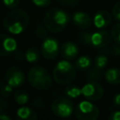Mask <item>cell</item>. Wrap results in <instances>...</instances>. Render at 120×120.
<instances>
[{
    "instance_id": "1",
    "label": "cell",
    "mask_w": 120,
    "mask_h": 120,
    "mask_svg": "<svg viewBox=\"0 0 120 120\" xmlns=\"http://www.w3.org/2000/svg\"><path fill=\"white\" fill-rule=\"evenodd\" d=\"M30 18L28 13L22 8H13L6 13L3 18L4 28L14 35L21 34L28 26Z\"/></svg>"
},
{
    "instance_id": "2",
    "label": "cell",
    "mask_w": 120,
    "mask_h": 120,
    "mask_svg": "<svg viewBox=\"0 0 120 120\" xmlns=\"http://www.w3.org/2000/svg\"><path fill=\"white\" fill-rule=\"evenodd\" d=\"M69 22V16L68 13L58 8H50L44 15L43 25L47 28L48 32L59 33L65 29Z\"/></svg>"
},
{
    "instance_id": "3",
    "label": "cell",
    "mask_w": 120,
    "mask_h": 120,
    "mask_svg": "<svg viewBox=\"0 0 120 120\" xmlns=\"http://www.w3.org/2000/svg\"><path fill=\"white\" fill-rule=\"evenodd\" d=\"M27 80L32 87L37 90H47L51 87L52 80L48 70L41 66H34L27 72Z\"/></svg>"
},
{
    "instance_id": "4",
    "label": "cell",
    "mask_w": 120,
    "mask_h": 120,
    "mask_svg": "<svg viewBox=\"0 0 120 120\" xmlns=\"http://www.w3.org/2000/svg\"><path fill=\"white\" fill-rule=\"evenodd\" d=\"M76 67L66 59L59 61L52 70V78L59 84H68L76 79Z\"/></svg>"
},
{
    "instance_id": "5",
    "label": "cell",
    "mask_w": 120,
    "mask_h": 120,
    "mask_svg": "<svg viewBox=\"0 0 120 120\" xmlns=\"http://www.w3.org/2000/svg\"><path fill=\"white\" fill-rule=\"evenodd\" d=\"M75 116L80 120H95L99 116L98 108L91 100H82L75 107Z\"/></svg>"
},
{
    "instance_id": "6",
    "label": "cell",
    "mask_w": 120,
    "mask_h": 120,
    "mask_svg": "<svg viewBox=\"0 0 120 120\" xmlns=\"http://www.w3.org/2000/svg\"><path fill=\"white\" fill-rule=\"evenodd\" d=\"M52 112L58 117H68L74 112L72 101L68 98H57L51 105Z\"/></svg>"
},
{
    "instance_id": "7",
    "label": "cell",
    "mask_w": 120,
    "mask_h": 120,
    "mask_svg": "<svg viewBox=\"0 0 120 120\" xmlns=\"http://www.w3.org/2000/svg\"><path fill=\"white\" fill-rule=\"evenodd\" d=\"M82 95L88 100L98 101L104 95V90L101 84L96 81L89 82L82 87Z\"/></svg>"
},
{
    "instance_id": "8",
    "label": "cell",
    "mask_w": 120,
    "mask_h": 120,
    "mask_svg": "<svg viewBox=\"0 0 120 120\" xmlns=\"http://www.w3.org/2000/svg\"><path fill=\"white\" fill-rule=\"evenodd\" d=\"M41 54L47 60L54 59L60 52V46L54 38L46 37L41 44Z\"/></svg>"
},
{
    "instance_id": "9",
    "label": "cell",
    "mask_w": 120,
    "mask_h": 120,
    "mask_svg": "<svg viewBox=\"0 0 120 120\" xmlns=\"http://www.w3.org/2000/svg\"><path fill=\"white\" fill-rule=\"evenodd\" d=\"M5 81L12 87H20L24 84L25 74L19 67H10L6 70Z\"/></svg>"
},
{
    "instance_id": "10",
    "label": "cell",
    "mask_w": 120,
    "mask_h": 120,
    "mask_svg": "<svg viewBox=\"0 0 120 120\" xmlns=\"http://www.w3.org/2000/svg\"><path fill=\"white\" fill-rule=\"evenodd\" d=\"M112 38V34L106 30H98L91 34V45L95 48L107 47Z\"/></svg>"
},
{
    "instance_id": "11",
    "label": "cell",
    "mask_w": 120,
    "mask_h": 120,
    "mask_svg": "<svg viewBox=\"0 0 120 120\" xmlns=\"http://www.w3.org/2000/svg\"><path fill=\"white\" fill-rule=\"evenodd\" d=\"M60 54L66 60H74L79 54V48L75 43L66 41L60 46Z\"/></svg>"
},
{
    "instance_id": "12",
    "label": "cell",
    "mask_w": 120,
    "mask_h": 120,
    "mask_svg": "<svg viewBox=\"0 0 120 120\" xmlns=\"http://www.w3.org/2000/svg\"><path fill=\"white\" fill-rule=\"evenodd\" d=\"M72 21L74 24L80 29H87L91 26L93 20L90 15L83 11H77L72 15Z\"/></svg>"
},
{
    "instance_id": "13",
    "label": "cell",
    "mask_w": 120,
    "mask_h": 120,
    "mask_svg": "<svg viewBox=\"0 0 120 120\" xmlns=\"http://www.w3.org/2000/svg\"><path fill=\"white\" fill-rule=\"evenodd\" d=\"M0 39H1V55L5 56L16 51L17 41L13 38L5 34H1Z\"/></svg>"
},
{
    "instance_id": "14",
    "label": "cell",
    "mask_w": 120,
    "mask_h": 120,
    "mask_svg": "<svg viewBox=\"0 0 120 120\" xmlns=\"http://www.w3.org/2000/svg\"><path fill=\"white\" fill-rule=\"evenodd\" d=\"M111 22H112V15L107 10L98 11L93 18V23L98 29H102L108 26L111 23Z\"/></svg>"
},
{
    "instance_id": "15",
    "label": "cell",
    "mask_w": 120,
    "mask_h": 120,
    "mask_svg": "<svg viewBox=\"0 0 120 120\" xmlns=\"http://www.w3.org/2000/svg\"><path fill=\"white\" fill-rule=\"evenodd\" d=\"M16 114L17 117L21 120H35L38 118V115L36 113V112L33 109L22 105L17 110Z\"/></svg>"
},
{
    "instance_id": "16",
    "label": "cell",
    "mask_w": 120,
    "mask_h": 120,
    "mask_svg": "<svg viewBox=\"0 0 120 120\" xmlns=\"http://www.w3.org/2000/svg\"><path fill=\"white\" fill-rule=\"evenodd\" d=\"M104 77L106 82L110 84H120V69L117 68H111L107 69L104 74Z\"/></svg>"
},
{
    "instance_id": "17",
    "label": "cell",
    "mask_w": 120,
    "mask_h": 120,
    "mask_svg": "<svg viewBox=\"0 0 120 120\" xmlns=\"http://www.w3.org/2000/svg\"><path fill=\"white\" fill-rule=\"evenodd\" d=\"M40 53L41 52L38 51V48L31 46L29 47L25 52H24V58L28 63H36L38 62L40 59Z\"/></svg>"
},
{
    "instance_id": "18",
    "label": "cell",
    "mask_w": 120,
    "mask_h": 120,
    "mask_svg": "<svg viewBox=\"0 0 120 120\" xmlns=\"http://www.w3.org/2000/svg\"><path fill=\"white\" fill-rule=\"evenodd\" d=\"M91 64L92 60L88 55H82L76 60L75 67L79 70H86L91 67Z\"/></svg>"
},
{
    "instance_id": "19",
    "label": "cell",
    "mask_w": 120,
    "mask_h": 120,
    "mask_svg": "<svg viewBox=\"0 0 120 120\" xmlns=\"http://www.w3.org/2000/svg\"><path fill=\"white\" fill-rule=\"evenodd\" d=\"M13 98H14V100L19 105H24L29 100V94L27 91H25L23 89H19L14 93Z\"/></svg>"
},
{
    "instance_id": "20",
    "label": "cell",
    "mask_w": 120,
    "mask_h": 120,
    "mask_svg": "<svg viewBox=\"0 0 120 120\" xmlns=\"http://www.w3.org/2000/svg\"><path fill=\"white\" fill-rule=\"evenodd\" d=\"M65 94L68 98H77L82 95V88L76 85H68L65 88Z\"/></svg>"
},
{
    "instance_id": "21",
    "label": "cell",
    "mask_w": 120,
    "mask_h": 120,
    "mask_svg": "<svg viewBox=\"0 0 120 120\" xmlns=\"http://www.w3.org/2000/svg\"><path fill=\"white\" fill-rule=\"evenodd\" d=\"M108 64V58L104 54H98L95 57L94 60V68L102 70Z\"/></svg>"
},
{
    "instance_id": "22",
    "label": "cell",
    "mask_w": 120,
    "mask_h": 120,
    "mask_svg": "<svg viewBox=\"0 0 120 120\" xmlns=\"http://www.w3.org/2000/svg\"><path fill=\"white\" fill-rule=\"evenodd\" d=\"M12 86L9 85L6 81L1 82V89H0V93L3 98H7L10 96V94L12 93Z\"/></svg>"
},
{
    "instance_id": "23",
    "label": "cell",
    "mask_w": 120,
    "mask_h": 120,
    "mask_svg": "<svg viewBox=\"0 0 120 120\" xmlns=\"http://www.w3.org/2000/svg\"><path fill=\"white\" fill-rule=\"evenodd\" d=\"M111 34H112V39L117 44H120V22L113 24L112 28L111 29Z\"/></svg>"
},
{
    "instance_id": "24",
    "label": "cell",
    "mask_w": 120,
    "mask_h": 120,
    "mask_svg": "<svg viewBox=\"0 0 120 120\" xmlns=\"http://www.w3.org/2000/svg\"><path fill=\"white\" fill-rule=\"evenodd\" d=\"M47 28L45 27V25L44 26H42V25H38V27H37V29H36V36L38 37V38H45L46 37H47Z\"/></svg>"
},
{
    "instance_id": "25",
    "label": "cell",
    "mask_w": 120,
    "mask_h": 120,
    "mask_svg": "<svg viewBox=\"0 0 120 120\" xmlns=\"http://www.w3.org/2000/svg\"><path fill=\"white\" fill-rule=\"evenodd\" d=\"M101 76V70L100 69H98L96 68H94L93 69H91L88 74H87V78L88 79H91V80H98L99 79Z\"/></svg>"
},
{
    "instance_id": "26",
    "label": "cell",
    "mask_w": 120,
    "mask_h": 120,
    "mask_svg": "<svg viewBox=\"0 0 120 120\" xmlns=\"http://www.w3.org/2000/svg\"><path fill=\"white\" fill-rule=\"evenodd\" d=\"M112 17H113L117 22H120V1L114 4V6H113V8H112Z\"/></svg>"
},
{
    "instance_id": "27",
    "label": "cell",
    "mask_w": 120,
    "mask_h": 120,
    "mask_svg": "<svg viewBox=\"0 0 120 120\" xmlns=\"http://www.w3.org/2000/svg\"><path fill=\"white\" fill-rule=\"evenodd\" d=\"M3 3L8 8L13 9V8H16L19 6L20 0H3Z\"/></svg>"
},
{
    "instance_id": "28",
    "label": "cell",
    "mask_w": 120,
    "mask_h": 120,
    "mask_svg": "<svg viewBox=\"0 0 120 120\" xmlns=\"http://www.w3.org/2000/svg\"><path fill=\"white\" fill-rule=\"evenodd\" d=\"M57 2L65 7H74L79 4L80 0H57Z\"/></svg>"
},
{
    "instance_id": "29",
    "label": "cell",
    "mask_w": 120,
    "mask_h": 120,
    "mask_svg": "<svg viewBox=\"0 0 120 120\" xmlns=\"http://www.w3.org/2000/svg\"><path fill=\"white\" fill-rule=\"evenodd\" d=\"M33 4L38 8H44L51 4L52 0H32Z\"/></svg>"
},
{
    "instance_id": "30",
    "label": "cell",
    "mask_w": 120,
    "mask_h": 120,
    "mask_svg": "<svg viewBox=\"0 0 120 120\" xmlns=\"http://www.w3.org/2000/svg\"><path fill=\"white\" fill-rule=\"evenodd\" d=\"M109 120H120V111H115L111 112V114L108 116Z\"/></svg>"
},
{
    "instance_id": "31",
    "label": "cell",
    "mask_w": 120,
    "mask_h": 120,
    "mask_svg": "<svg viewBox=\"0 0 120 120\" xmlns=\"http://www.w3.org/2000/svg\"><path fill=\"white\" fill-rule=\"evenodd\" d=\"M112 103L113 106L116 108H120V93L115 94L112 98Z\"/></svg>"
},
{
    "instance_id": "32",
    "label": "cell",
    "mask_w": 120,
    "mask_h": 120,
    "mask_svg": "<svg viewBox=\"0 0 120 120\" xmlns=\"http://www.w3.org/2000/svg\"><path fill=\"white\" fill-rule=\"evenodd\" d=\"M112 53L114 55H120V44H117L112 47Z\"/></svg>"
},
{
    "instance_id": "33",
    "label": "cell",
    "mask_w": 120,
    "mask_h": 120,
    "mask_svg": "<svg viewBox=\"0 0 120 120\" xmlns=\"http://www.w3.org/2000/svg\"><path fill=\"white\" fill-rule=\"evenodd\" d=\"M0 119H1V120H11V117L8 116V115H7V114H5L4 112H1V114H0Z\"/></svg>"
}]
</instances>
